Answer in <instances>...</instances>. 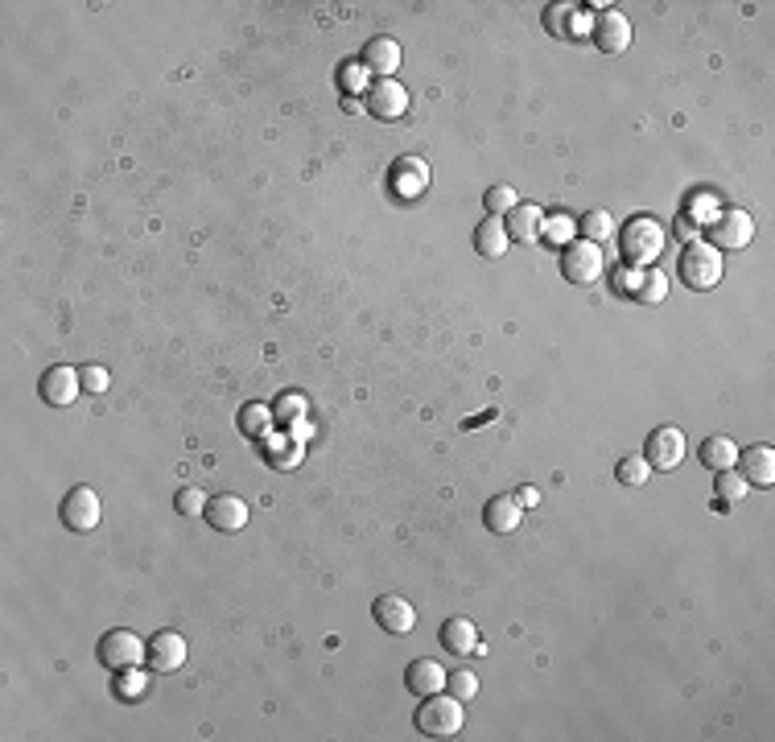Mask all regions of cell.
Wrapping results in <instances>:
<instances>
[{"mask_svg": "<svg viewBox=\"0 0 775 742\" xmlns=\"http://www.w3.org/2000/svg\"><path fill=\"white\" fill-rule=\"evenodd\" d=\"M343 112H363V104H359V99H347L343 95Z\"/></svg>", "mask_w": 775, "mask_h": 742, "instance_id": "ab89813d", "label": "cell"}, {"mask_svg": "<svg viewBox=\"0 0 775 742\" xmlns=\"http://www.w3.org/2000/svg\"><path fill=\"white\" fill-rule=\"evenodd\" d=\"M714 491H718V503H722V508H730V503L747 499L751 483L738 475V470H718V475H714Z\"/></svg>", "mask_w": 775, "mask_h": 742, "instance_id": "83f0119b", "label": "cell"}, {"mask_svg": "<svg viewBox=\"0 0 775 742\" xmlns=\"http://www.w3.org/2000/svg\"><path fill=\"white\" fill-rule=\"evenodd\" d=\"M677 273H681V281H685L689 289H697V293L714 289V285L722 281V252L697 240V244H689V248L681 252Z\"/></svg>", "mask_w": 775, "mask_h": 742, "instance_id": "3957f363", "label": "cell"}, {"mask_svg": "<svg viewBox=\"0 0 775 742\" xmlns=\"http://www.w3.org/2000/svg\"><path fill=\"white\" fill-rule=\"evenodd\" d=\"M404 685H409L413 697H433V693L446 689V668L437 660H413L404 668Z\"/></svg>", "mask_w": 775, "mask_h": 742, "instance_id": "2e32d148", "label": "cell"}, {"mask_svg": "<svg viewBox=\"0 0 775 742\" xmlns=\"http://www.w3.org/2000/svg\"><path fill=\"white\" fill-rule=\"evenodd\" d=\"M503 223H508V235H512V240L536 244V240H541V227H545V211L536 207V202H516L512 215L503 219Z\"/></svg>", "mask_w": 775, "mask_h": 742, "instance_id": "ac0fdd59", "label": "cell"}, {"mask_svg": "<svg viewBox=\"0 0 775 742\" xmlns=\"http://www.w3.org/2000/svg\"><path fill=\"white\" fill-rule=\"evenodd\" d=\"M202 516H207V524L215 532H240L248 524V503L240 495H215V499H207V512Z\"/></svg>", "mask_w": 775, "mask_h": 742, "instance_id": "5bb4252c", "label": "cell"}, {"mask_svg": "<svg viewBox=\"0 0 775 742\" xmlns=\"http://www.w3.org/2000/svg\"><path fill=\"white\" fill-rule=\"evenodd\" d=\"M631 297L639 306H660L668 297V277L656 273V268H644V273H635V281H631Z\"/></svg>", "mask_w": 775, "mask_h": 742, "instance_id": "d4e9b609", "label": "cell"}, {"mask_svg": "<svg viewBox=\"0 0 775 742\" xmlns=\"http://www.w3.org/2000/svg\"><path fill=\"white\" fill-rule=\"evenodd\" d=\"M644 458H648V466H652V470H677V466L685 462V433H681V429H672V425L652 429Z\"/></svg>", "mask_w": 775, "mask_h": 742, "instance_id": "8fae6325", "label": "cell"}, {"mask_svg": "<svg viewBox=\"0 0 775 742\" xmlns=\"http://www.w3.org/2000/svg\"><path fill=\"white\" fill-rule=\"evenodd\" d=\"M574 231V223H569L565 215H557V219H545V227H541V235H549V244H565V235Z\"/></svg>", "mask_w": 775, "mask_h": 742, "instance_id": "d590c367", "label": "cell"}, {"mask_svg": "<svg viewBox=\"0 0 775 742\" xmlns=\"http://www.w3.org/2000/svg\"><path fill=\"white\" fill-rule=\"evenodd\" d=\"M615 475H619V483L623 487H644L648 479H652V466H648V458H619V466H615Z\"/></svg>", "mask_w": 775, "mask_h": 742, "instance_id": "f546056e", "label": "cell"}, {"mask_svg": "<svg viewBox=\"0 0 775 742\" xmlns=\"http://www.w3.org/2000/svg\"><path fill=\"white\" fill-rule=\"evenodd\" d=\"M710 248H718V252H743L751 240H755V219H751V211H743V207H726L722 215H714L710 219Z\"/></svg>", "mask_w": 775, "mask_h": 742, "instance_id": "5b68a950", "label": "cell"}, {"mask_svg": "<svg viewBox=\"0 0 775 742\" xmlns=\"http://www.w3.org/2000/svg\"><path fill=\"white\" fill-rule=\"evenodd\" d=\"M79 380H83V392H108V384H112V376H108V367H99V363H87V367H79Z\"/></svg>", "mask_w": 775, "mask_h": 742, "instance_id": "d6a6232c", "label": "cell"}, {"mask_svg": "<svg viewBox=\"0 0 775 742\" xmlns=\"http://www.w3.org/2000/svg\"><path fill=\"white\" fill-rule=\"evenodd\" d=\"M561 273L569 285H590L602 277V248L590 240H574L561 252Z\"/></svg>", "mask_w": 775, "mask_h": 742, "instance_id": "52a82bcc", "label": "cell"}, {"mask_svg": "<svg viewBox=\"0 0 775 742\" xmlns=\"http://www.w3.org/2000/svg\"><path fill=\"white\" fill-rule=\"evenodd\" d=\"M664 244H668V235H664V227L656 219H631L619 231V252H623V260L631 268H652L660 260Z\"/></svg>", "mask_w": 775, "mask_h": 742, "instance_id": "6da1fadb", "label": "cell"}, {"mask_svg": "<svg viewBox=\"0 0 775 742\" xmlns=\"http://www.w3.org/2000/svg\"><path fill=\"white\" fill-rule=\"evenodd\" d=\"M372 615L388 635H409L417 627V606L409 598H400V594H380L372 602Z\"/></svg>", "mask_w": 775, "mask_h": 742, "instance_id": "4fadbf2b", "label": "cell"}, {"mask_svg": "<svg viewBox=\"0 0 775 742\" xmlns=\"http://www.w3.org/2000/svg\"><path fill=\"white\" fill-rule=\"evenodd\" d=\"M508 248H512L508 223L495 219V215H487V219L475 227V252H479V256H487V260H495V256H503Z\"/></svg>", "mask_w": 775, "mask_h": 742, "instance_id": "44dd1931", "label": "cell"}, {"mask_svg": "<svg viewBox=\"0 0 775 742\" xmlns=\"http://www.w3.org/2000/svg\"><path fill=\"white\" fill-rule=\"evenodd\" d=\"M301 413H306V400H301V396H281V400H277V417H281V421L301 417Z\"/></svg>", "mask_w": 775, "mask_h": 742, "instance_id": "8d00e7d4", "label": "cell"}, {"mask_svg": "<svg viewBox=\"0 0 775 742\" xmlns=\"http://www.w3.org/2000/svg\"><path fill=\"white\" fill-rule=\"evenodd\" d=\"M442 648L450 656H466V652H479V627L470 619H446L442 623Z\"/></svg>", "mask_w": 775, "mask_h": 742, "instance_id": "603a6c76", "label": "cell"}, {"mask_svg": "<svg viewBox=\"0 0 775 742\" xmlns=\"http://www.w3.org/2000/svg\"><path fill=\"white\" fill-rule=\"evenodd\" d=\"M83 392V380H79V367H46L42 371V380H38V396L42 404H50V409H66V404H75Z\"/></svg>", "mask_w": 775, "mask_h": 742, "instance_id": "ba28073f", "label": "cell"}, {"mask_svg": "<svg viewBox=\"0 0 775 742\" xmlns=\"http://www.w3.org/2000/svg\"><path fill=\"white\" fill-rule=\"evenodd\" d=\"M516 503L528 512V508H536V503H541V491H536V487H520V491H516Z\"/></svg>", "mask_w": 775, "mask_h": 742, "instance_id": "f35d334b", "label": "cell"}, {"mask_svg": "<svg viewBox=\"0 0 775 742\" xmlns=\"http://www.w3.org/2000/svg\"><path fill=\"white\" fill-rule=\"evenodd\" d=\"M95 656H99V664H104L108 672H128V668L145 664V644H141L137 631L116 627V631H108V635H99Z\"/></svg>", "mask_w": 775, "mask_h": 742, "instance_id": "277c9868", "label": "cell"}, {"mask_svg": "<svg viewBox=\"0 0 775 742\" xmlns=\"http://www.w3.org/2000/svg\"><path fill=\"white\" fill-rule=\"evenodd\" d=\"M392 190L400 194V198H413V194H421L425 186H429V165L421 161V157H400L396 165H392Z\"/></svg>", "mask_w": 775, "mask_h": 742, "instance_id": "d6986e66", "label": "cell"}, {"mask_svg": "<svg viewBox=\"0 0 775 742\" xmlns=\"http://www.w3.org/2000/svg\"><path fill=\"white\" fill-rule=\"evenodd\" d=\"M738 462H743V475L751 487H771L775 483V450L771 446H751L747 454H738Z\"/></svg>", "mask_w": 775, "mask_h": 742, "instance_id": "ffe728a7", "label": "cell"}, {"mask_svg": "<svg viewBox=\"0 0 775 742\" xmlns=\"http://www.w3.org/2000/svg\"><path fill=\"white\" fill-rule=\"evenodd\" d=\"M516 202H520V198H516L512 186H491V190L483 194V207H487V215H495V219H508Z\"/></svg>", "mask_w": 775, "mask_h": 742, "instance_id": "4dcf8cb0", "label": "cell"}, {"mask_svg": "<svg viewBox=\"0 0 775 742\" xmlns=\"http://www.w3.org/2000/svg\"><path fill=\"white\" fill-rule=\"evenodd\" d=\"M697 454H701V466H705V470H714V475H718V470H734V466H738V454H743V450L734 446V437L714 433V437H705Z\"/></svg>", "mask_w": 775, "mask_h": 742, "instance_id": "7402d4cb", "label": "cell"}, {"mask_svg": "<svg viewBox=\"0 0 775 742\" xmlns=\"http://www.w3.org/2000/svg\"><path fill=\"white\" fill-rule=\"evenodd\" d=\"M363 112L384 120V124L400 120L404 112H409V91H404L400 79H372V87H367V95H363Z\"/></svg>", "mask_w": 775, "mask_h": 742, "instance_id": "8992f818", "label": "cell"}, {"mask_svg": "<svg viewBox=\"0 0 775 742\" xmlns=\"http://www.w3.org/2000/svg\"><path fill=\"white\" fill-rule=\"evenodd\" d=\"M446 689L458 697V701H470L479 693V677L470 668H454V672H446Z\"/></svg>", "mask_w": 775, "mask_h": 742, "instance_id": "1f68e13d", "label": "cell"}, {"mask_svg": "<svg viewBox=\"0 0 775 742\" xmlns=\"http://www.w3.org/2000/svg\"><path fill=\"white\" fill-rule=\"evenodd\" d=\"M578 227H582V240H590V244H598V248L615 240V215H611V211H586Z\"/></svg>", "mask_w": 775, "mask_h": 742, "instance_id": "484cf974", "label": "cell"}, {"mask_svg": "<svg viewBox=\"0 0 775 742\" xmlns=\"http://www.w3.org/2000/svg\"><path fill=\"white\" fill-rule=\"evenodd\" d=\"M190 656V644H186V635L182 631H157L149 644H145V664L153 672H178Z\"/></svg>", "mask_w": 775, "mask_h": 742, "instance_id": "9c48e42d", "label": "cell"}, {"mask_svg": "<svg viewBox=\"0 0 775 742\" xmlns=\"http://www.w3.org/2000/svg\"><path fill=\"white\" fill-rule=\"evenodd\" d=\"M545 29L549 33H561V38H578V33L590 29V17H582L578 5H553L545 13Z\"/></svg>", "mask_w": 775, "mask_h": 742, "instance_id": "cb8c5ba5", "label": "cell"}, {"mask_svg": "<svg viewBox=\"0 0 775 742\" xmlns=\"http://www.w3.org/2000/svg\"><path fill=\"white\" fill-rule=\"evenodd\" d=\"M590 38L602 54H623L631 46V21L619 13V9H602L590 25Z\"/></svg>", "mask_w": 775, "mask_h": 742, "instance_id": "7c38bea8", "label": "cell"}, {"mask_svg": "<svg viewBox=\"0 0 775 742\" xmlns=\"http://www.w3.org/2000/svg\"><path fill=\"white\" fill-rule=\"evenodd\" d=\"M417 730L425 734V738H454L458 730H462V722H466V714H462V701L454 697V693H433V697H425L421 701V710H417Z\"/></svg>", "mask_w": 775, "mask_h": 742, "instance_id": "7a4b0ae2", "label": "cell"}, {"mask_svg": "<svg viewBox=\"0 0 775 742\" xmlns=\"http://www.w3.org/2000/svg\"><path fill=\"white\" fill-rule=\"evenodd\" d=\"M174 508H178L182 516H198V512H207V495H202L198 487H182V491L174 495Z\"/></svg>", "mask_w": 775, "mask_h": 742, "instance_id": "836d02e7", "label": "cell"}, {"mask_svg": "<svg viewBox=\"0 0 775 742\" xmlns=\"http://www.w3.org/2000/svg\"><path fill=\"white\" fill-rule=\"evenodd\" d=\"M235 425H240L244 437H264L268 425H273V413H268L264 404L248 400V404H240V413H235Z\"/></svg>", "mask_w": 775, "mask_h": 742, "instance_id": "4316f807", "label": "cell"}, {"mask_svg": "<svg viewBox=\"0 0 775 742\" xmlns=\"http://www.w3.org/2000/svg\"><path fill=\"white\" fill-rule=\"evenodd\" d=\"M697 231H701V223H693L689 215H681V219H677V235H681V240L697 244Z\"/></svg>", "mask_w": 775, "mask_h": 742, "instance_id": "74e56055", "label": "cell"}, {"mask_svg": "<svg viewBox=\"0 0 775 742\" xmlns=\"http://www.w3.org/2000/svg\"><path fill=\"white\" fill-rule=\"evenodd\" d=\"M363 66H367V75H376V79H396V71H400V42H392V38H372L363 46V58H359Z\"/></svg>", "mask_w": 775, "mask_h": 742, "instance_id": "9a60e30c", "label": "cell"}, {"mask_svg": "<svg viewBox=\"0 0 775 742\" xmlns=\"http://www.w3.org/2000/svg\"><path fill=\"white\" fill-rule=\"evenodd\" d=\"M141 689H145V677L137 668H128V672H116V697H141Z\"/></svg>", "mask_w": 775, "mask_h": 742, "instance_id": "e575fe53", "label": "cell"}, {"mask_svg": "<svg viewBox=\"0 0 775 742\" xmlns=\"http://www.w3.org/2000/svg\"><path fill=\"white\" fill-rule=\"evenodd\" d=\"M339 87H343L347 99H359V91L372 87V79H367V66L355 62V58H347V62L339 66Z\"/></svg>", "mask_w": 775, "mask_h": 742, "instance_id": "f1b7e54d", "label": "cell"}, {"mask_svg": "<svg viewBox=\"0 0 775 742\" xmlns=\"http://www.w3.org/2000/svg\"><path fill=\"white\" fill-rule=\"evenodd\" d=\"M99 516H104V508H99V495L91 487H71L62 499V524L71 528V532H91L99 524Z\"/></svg>", "mask_w": 775, "mask_h": 742, "instance_id": "30bf717a", "label": "cell"}, {"mask_svg": "<svg viewBox=\"0 0 775 742\" xmlns=\"http://www.w3.org/2000/svg\"><path fill=\"white\" fill-rule=\"evenodd\" d=\"M524 520V508L516 503V495H495L487 508H483V524L495 532V536H512Z\"/></svg>", "mask_w": 775, "mask_h": 742, "instance_id": "e0dca14e", "label": "cell"}]
</instances>
